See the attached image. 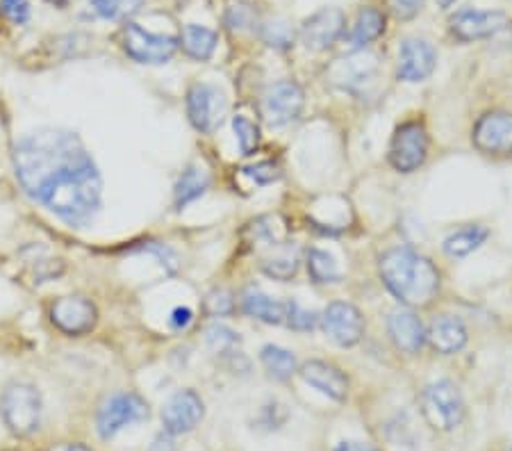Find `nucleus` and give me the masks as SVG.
Returning <instances> with one entry per match:
<instances>
[{
	"label": "nucleus",
	"mask_w": 512,
	"mask_h": 451,
	"mask_svg": "<svg viewBox=\"0 0 512 451\" xmlns=\"http://www.w3.org/2000/svg\"><path fill=\"white\" fill-rule=\"evenodd\" d=\"M16 178L26 194L71 226H85L101 208V174L80 139L39 130L14 149Z\"/></svg>",
	"instance_id": "obj_1"
},
{
	"label": "nucleus",
	"mask_w": 512,
	"mask_h": 451,
	"mask_svg": "<svg viewBox=\"0 0 512 451\" xmlns=\"http://www.w3.org/2000/svg\"><path fill=\"white\" fill-rule=\"evenodd\" d=\"M381 276L387 290L408 306H426L440 290V274L433 262L406 246L385 253Z\"/></svg>",
	"instance_id": "obj_2"
},
{
	"label": "nucleus",
	"mask_w": 512,
	"mask_h": 451,
	"mask_svg": "<svg viewBox=\"0 0 512 451\" xmlns=\"http://www.w3.org/2000/svg\"><path fill=\"white\" fill-rule=\"evenodd\" d=\"M0 415L14 436L28 438L41 424V397L35 385L10 383L0 397Z\"/></svg>",
	"instance_id": "obj_3"
},
{
	"label": "nucleus",
	"mask_w": 512,
	"mask_h": 451,
	"mask_svg": "<svg viewBox=\"0 0 512 451\" xmlns=\"http://www.w3.org/2000/svg\"><path fill=\"white\" fill-rule=\"evenodd\" d=\"M421 413L435 431L449 433L458 429L467 413L458 385L451 381H435L426 385L421 392Z\"/></svg>",
	"instance_id": "obj_4"
},
{
	"label": "nucleus",
	"mask_w": 512,
	"mask_h": 451,
	"mask_svg": "<svg viewBox=\"0 0 512 451\" xmlns=\"http://www.w3.org/2000/svg\"><path fill=\"white\" fill-rule=\"evenodd\" d=\"M148 415H151V410H148V404L142 397L135 395V392H119V395H112L107 399L101 410H98V436L103 440H110L119 431L126 429V426L146 422Z\"/></svg>",
	"instance_id": "obj_5"
},
{
	"label": "nucleus",
	"mask_w": 512,
	"mask_h": 451,
	"mask_svg": "<svg viewBox=\"0 0 512 451\" xmlns=\"http://www.w3.org/2000/svg\"><path fill=\"white\" fill-rule=\"evenodd\" d=\"M123 48L132 60L142 64H164L178 51V39L167 35H153L144 28L128 23L123 28Z\"/></svg>",
	"instance_id": "obj_6"
},
{
	"label": "nucleus",
	"mask_w": 512,
	"mask_h": 451,
	"mask_svg": "<svg viewBox=\"0 0 512 451\" xmlns=\"http://www.w3.org/2000/svg\"><path fill=\"white\" fill-rule=\"evenodd\" d=\"M228 103L224 92H219L214 85H194L187 94V114L189 121L201 133H212L221 126L226 117Z\"/></svg>",
	"instance_id": "obj_7"
},
{
	"label": "nucleus",
	"mask_w": 512,
	"mask_h": 451,
	"mask_svg": "<svg viewBox=\"0 0 512 451\" xmlns=\"http://www.w3.org/2000/svg\"><path fill=\"white\" fill-rule=\"evenodd\" d=\"M303 110V92L296 82L280 80L262 94V117L271 128H283L299 119Z\"/></svg>",
	"instance_id": "obj_8"
},
{
	"label": "nucleus",
	"mask_w": 512,
	"mask_h": 451,
	"mask_svg": "<svg viewBox=\"0 0 512 451\" xmlns=\"http://www.w3.org/2000/svg\"><path fill=\"white\" fill-rule=\"evenodd\" d=\"M428 155V135L426 128L417 121L403 123L396 130L390 144V162L394 169L410 174V171L419 169Z\"/></svg>",
	"instance_id": "obj_9"
},
{
	"label": "nucleus",
	"mask_w": 512,
	"mask_h": 451,
	"mask_svg": "<svg viewBox=\"0 0 512 451\" xmlns=\"http://www.w3.org/2000/svg\"><path fill=\"white\" fill-rule=\"evenodd\" d=\"M321 324H324L328 338L335 344H340V347H353L365 335V319H362L360 310L344 301L330 303L324 310Z\"/></svg>",
	"instance_id": "obj_10"
},
{
	"label": "nucleus",
	"mask_w": 512,
	"mask_h": 451,
	"mask_svg": "<svg viewBox=\"0 0 512 451\" xmlns=\"http://www.w3.org/2000/svg\"><path fill=\"white\" fill-rule=\"evenodd\" d=\"M474 144L487 155H512V114H485L474 128Z\"/></svg>",
	"instance_id": "obj_11"
},
{
	"label": "nucleus",
	"mask_w": 512,
	"mask_h": 451,
	"mask_svg": "<svg viewBox=\"0 0 512 451\" xmlns=\"http://www.w3.org/2000/svg\"><path fill=\"white\" fill-rule=\"evenodd\" d=\"M203 413V399L198 397L194 390H180L167 401V406L162 410L164 429H167L171 436L189 433L203 420Z\"/></svg>",
	"instance_id": "obj_12"
},
{
	"label": "nucleus",
	"mask_w": 512,
	"mask_h": 451,
	"mask_svg": "<svg viewBox=\"0 0 512 451\" xmlns=\"http://www.w3.org/2000/svg\"><path fill=\"white\" fill-rule=\"evenodd\" d=\"M51 319L66 335H85L96 324V306L85 297H62L53 303Z\"/></svg>",
	"instance_id": "obj_13"
},
{
	"label": "nucleus",
	"mask_w": 512,
	"mask_h": 451,
	"mask_svg": "<svg viewBox=\"0 0 512 451\" xmlns=\"http://www.w3.org/2000/svg\"><path fill=\"white\" fill-rule=\"evenodd\" d=\"M344 23V12L337 10V7H326V10L312 14L310 19L303 23L301 30L305 48H310V51H326V48L333 46L335 41L342 37Z\"/></svg>",
	"instance_id": "obj_14"
},
{
	"label": "nucleus",
	"mask_w": 512,
	"mask_h": 451,
	"mask_svg": "<svg viewBox=\"0 0 512 451\" xmlns=\"http://www.w3.org/2000/svg\"><path fill=\"white\" fill-rule=\"evenodd\" d=\"M508 26V16L503 12L462 10L451 16V32L462 41H474L490 37Z\"/></svg>",
	"instance_id": "obj_15"
},
{
	"label": "nucleus",
	"mask_w": 512,
	"mask_h": 451,
	"mask_svg": "<svg viewBox=\"0 0 512 451\" xmlns=\"http://www.w3.org/2000/svg\"><path fill=\"white\" fill-rule=\"evenodd\" d=\"M378 73V60L371 53H355L344 60H337L330 69V78L344 89L358 92L365 85H371Z\"/></svg>",
	"instance_id": "obj_16"
},
{
	"label": "nucleus",
	"mask_w": 512,
	"mask_h": 451,
	"mask_svg": "<svg viewBox=\"0 0 512 451\" xmlns=\"http://www.w3.org/2000/svg\"><path fill=\"white\" fill-rule=\"evenodd\" d=\"M435 48L424 39H406L399 51V78L419 82L431 76L435 69Z\"/></svg>",
	"instance_id": "obj_17"
},
{
	"label": "nucleus",
	"mask_w": 512,
	"mask_h": 451,
	"mask_svg": "<svg viewBox=\"0 0 512 451\" xmlns=\"http://www.w3.org/2000/svg\"><path fill=\"white\" fill-rule=\"evenodd\" d=\"M301 379L335 401H344L349 395V379L335 365H328L324 360H308L301 367Z\"/></svg>",
	"instance_id": "obj_18"
},
{
	"label": "nucleus",
	"mask_w": 512,
	"mask_h": 451,
	"mask_svg": "<svg viewBox=\"0 0 512 451\" xmlns=\"http://www.w3.org/2000/svg\"><path fill=\"white\" fill-rule=\"evenodd\" d=\"M426 338L431 342V347L435 351H440V354H456V351L465 347L469 335L465 324H462L458 317L440 315L433 319L431 326H428Z\"/></svg>",
	"instance_id": "obj_19"
},
{
	"label": "nucleus",
	"mask_w": 512,
	"mask_h": 451,
	"mask_svg": "<svg viewBox=\"0 0 512 451\" xmlns=\"http://www.w3.org/2000/svg\"><path fill=\"white\" fill-rule=\"evenodd\" d=\"M387 328H390L396 347L408 351V354H417L426 340L424 326H421L419 317L408 313V310H394L390 319H387Z\"/></svg>",
	"instance_id": "obj_20"
},
{
	"label": "nucleus",
	"mask_w": 512,
	"mask_h": 451,
	"mask_svg": "<svg viewBox=\"0 0 512 451\" xmlns=\"http://www.w3.org/2000/svg\"><path fill=\"white\" fill-rule=\"evenodd\" d=\"M242 308L246 315L260 319L264 324H285V303L274 301L269 294H264L260 287L255 285L244 290Z\"/></svg>",
	"instance_id": "obj_21"
},
{
	"label": "nucleus",
	"mask_w": 512,
	"mask_h": 451,
	"mask_svg": "<svg viewBox=\"0 0 512 451\" xmlns=\"http://www.w3.org/2000/svg\"><path fill=\"white\" fill-rule=\"evenodd\" d=\"M385 30V16L383 12H378L376 7H365L358 14V19L353 23V30L349 35V41L353 48H362L367 46L369 41H374L383 35Z\"/></svg>",
	"instance_id": "obj_22"
},
{
	"label": "nucleus",
	"mask_w": 512,
	"mask_h": 451,
	"mask_svg": "<svg viewBox=\"0 0 512 451\" xmlns=\"http://www.w3.org/2000/svg\"><path fill=\"white\" fill-rule=\"evenodd\" d=\"M183 48L189 57H194V60H210L214 48H217V35L210 28H203V26H187L183 30Z\"/></svg>",
	"instance_id": "obj_23"
},
{
	"label": "nucleus",
	"mask_w": 512,
	"mask_h": 451,
	"mask_svg": "<svg viewBox=\"0 0 512 451\" xmlns=\"http://www.w3.org/2000/svg\"><path fill=\"white\" fill-rule=\"evenodd\" d=\"M210 185V176L208 171L198 169V167H189L183 176H180L178 185H176V205L183 208V205L196 201L198 196H203L205 190Z\"/></svg>",
	"instance_id": "obj_24"
},
{
	"label": "nucleus",
	"mask_w": 512,
	"mask_h": 451,
	"mask_svg": "<svg viewBox=\"0 0 512 451\" xmlns=\"http://www.w3.org/2000/svg\"><path fill=\"white\" fill-rule=\"evenodd\" d=\"M487 235L490 233H487L481 226L462 228V231L453 233L451 237L444 240V251H447L453 258H465L487 240Z\"/></svg>",
	"instance_id": "obj_25"
},
{
	"label": "nucleus",
	"mask_w": 512,
	"mask_h": 451,
	"mask_svg": "<svg viewBox=\"0 0 512 451\" xmlns=\"http://www.w3.org/2000/svg\"><path fill=\"white\" fill-rule=\"evenodd\" d=\"M262 365L267 372L274 376L278 381H287L289 376L296 372V358L289 354L287 349H280L274 347V344H267V347L262 349Z\"/></svg>",
	"instance_id": "obj_26"
},
{
	"label": "nucleus",
	"mask_w": 512,
	"mask_h": 451,
	"mask_svg": "<svg viewBox=\"0 0 512 451\" xmlns=\"http://www.w3.org/2000/svg\"><path fill=\"white\" fill-rule=\"evenodd\" d=\"M144 0H89V7L96 16L107 21H123L142 10Z\"/></svg>",
	"instance_id": "obj_27"
},
{
	"label": "nucleus",
	"mask_w": 512,
	"mask_h": 451,
	"mask_svg": "<svg viewBox=\"0 0 512 451\" xmlns=\"http://www.w3.org/2000/svg\"><path fill=\"white\" fill-rule=\"evenodd\" d=\"M262 269L264 274L271 278L287 281V278H292L296 274V269H299V258H296V253L292 249H285L283 246L278 256H269L262 260Z\"/></svg>",
	"instance_id": "obj_28"
},
{
	"label": "nucleus",
	"mask_w": 512,
	"mask_h": 451,
	"mask_svg": "<svg viewBox=\"0 0 512 451\" xmlns=\"http://www.w3.org/2000/svg\"><path fill=\"white\" fill-rule=\"evenodd\" d=\"M308 272L317 283L340 281V272H337L333 256H328L326 251H319V249H312L308 253Z\"/></svg>",
	"instance_id": "obj_29"
},
{
	"label": "nucleus",
	"mask_w": 512,
	"mask_h": 451,
	"mask_svg": "<svg viewBox=\"0 0 512 451\" xmlns=\"http://www.w3.org/2000/svg\"><path fill=\"white\" fill-rule=\"evenodd\" d=\"M226 23H228V28L235 32L253 30L255 26H258V10H255L251 3H246V0H237V3L228 7Z\"/></svg>",
	"instance_id": "obj_30"
},
{
	"label": "nucleus",
	"mask_w": 512,
	"mask_h": 451,
	"mask_svg": "<svg viewBox=\"0 0 512 451\" xmlns=\"http://www.w3.org/2000/svg\"><path fill=\"white\" fill-rule=\"evenodd\" d=\"M233 128H235L239 149H242L244 155H251L255 149H258L260 133H258V126H255V123H253L251 119L235 117V119H233Z\"/></svg>",
	"instance_id": "obj_31"
},
{
	"label": "nucleus",
	"mask_w": 512,
	"mask_h": 451,
	"mask_svg": "<svg viewBox=\"0 0 512 451\" xmlns=\"http://www.w3.org/2000/svg\"><path fill=\"white\" fill-rule=\"evenodd\" d=\"M285 324L296 328V331H310L315 328L317 317L310 310H303L296 301L285 303Z\"/></svg>",
	"instance_id": "obj_32"
},
{
	"label": "nucleus",
	"mask_w": 512,
	"mask_h": 451,
	"mask_svg": "<svg viewBox=\"0 0 512 451\" xmlns=\"http://www.w3.org/2000/svg\"><path fill=\"white\" fill-rule=\"evenodd\" d=\"M262 39L274 48H287L289 44H292L294 32L285 21H271L269 26L262 28Z\"/></svg>",
	"instance_id": "obj_33"
},
{
	"label": "nucleus",
	"mask_w": 512,
	"mask_h": 451,
	"mask_svg": "<svg viewBox=\"0 0 512 451\" xmlns=\"http://www.w3.org/2000/svg\"><path fill=\"white\" fill-rule=\"evenodd\" d=\"M244 174L255 180V185H269L280 178V167L276 162H258L253 167H246Z\"/></svg>",
	"instance_id": "obj_34"
},
{
	"label": "nucleus",
	"mask_w": 512,
	"mask_h": 451,
	"mask_svg": "<svg viewBox=\"0 0 512 451\" xmlns=\"http://www.w3.org/2000/svg\"><path fill=\"white\" fill-rule=\"evenodd\" d=\"M205 310L212 317H224L233 313V297H230V292L226 290H214L208 294V299H205Z\"/></svg>",
	"instance_id": "obj_35"
},
{
	"label": "nucleus",
	"mask_w": 512,
	"mask_h": 451,
	"mask_svg": "<svg viewBox=\"0 0 512 451\" xmlns=\"http://www.w3.org/2000/svg\"><path fill=\"white\" fill-rule=\"evenodd\" d=\"M237 342H239L237 333H233L226 326L208 328V344L212 347V351H226L230 347H235Z\"/></svg>",
	"instance_id": "obj_36"
},
{
	"label": "nucleus",
	"mask_w": 512,
	"mask_h": 451,
	"mask_svg": "<svg viewBox=\"0 0 512 451\" xmlns=\"http://www.w3.org/2000/svg\"><path fill=\"white\" fill-rule=\"evenodd\" d=\"M0 12L12 23H26L30 19L28 0H0Z\"/></svg>",
	"instance_id": "obj_37"
},
{
	"label": "nucleus",
	"mask_w": 512,
	"mask_h": 451,
	"mask_svg": "<svg viewBox=\"0 0 512 451\" xmlns=\"http://www.w3.org/2000/svg\"><path fill=\"white\" fill-rule=\"evenodd\" d=\"M421 3L424 0H390L394 14L401 16V19H412L421 10Z\"/></svg>",
	"instance_id": "obj_38"
},
{
	"label": "nucleus",
	"mask_w": 512,
	"mask_h": 451,
	"mask_svg": "<svg viewBox=\"0 0 512 451\" xmlns=\"http://www.w3.org/2000/svg\"><path fill=\"white\" fill-rule=\"evenodd\" d=\"M192 310L189 308H176L171 313V319H169V324L176 328V331H183V328H187L189 324H192Z\"/></svg>",
	"instance_id": "obj_39"
},
{
	"label": "nucleus",
	"mask_w": 512,
	"mask_h": 451,
	"mask_svg": "<svg viewBox=\"0 0 512 451\" xmlns=\"http://www.w3.org/2000/svg\"><path fill=\"white\" fill-rule=\"evenodd\" d=\"M151 451H176V445H173V440H171V433H167V436L162 433V436L155 438Z\"/></svg>",
	"instance_id": "obj_40"
},
{
	"label": "nucleus",
	"mask_w": 512,
	"mask_h": 451,
	"mask_svg": "<svg viewBox=\"0 0 512 451\" xmlns=\"http://www.w3.org/2000/svg\"><path fill=\"white\" fill-rule=\"evenodd\" d=\"M335 451H376L367 445H360V442H340Z\"/></svg>",
	"instance_id": "obj_41"
},
{
	"label": "nucleus",
	"mask_w": 512,
	"mask_h": 451,
	"mask_svg": "<svg viewBox=\"0 0 512 451\" xmlns=\"http://www.w3.org/2000/svg\"><path fill=\"white\" fill-rule=\"evenodd\" d=\"M66 451H92V449L85 447V445H71Z\"/></svg>",
	"instance_id": "obj_42"
},
{
	"label": "nucleus",
	"mask_w": 512,
	"mask_h": 451,
	"mask_svg": "<svg viewBox=\"0 0 512 451\" xmlns=\"http://www.w3.org/2000/svg\"><path fill=\"white\" fill-rule=\"evenodd\" d=\"M48 3H53V5H69L71 3V0H48Z\"/></svg>",
	"instance_id": "obj_43"
},
{
	"label": "nucleus",
	"mask_w": 512,
	"mask_h": 451,
	"mask_svg": "<svg viewBox=\"0 0 512 451\" xmlns=\"http://www.w3.org/2000/svg\"><path fill=\"white\" fill-rule=\"evenodd\" d=\"M451 3H456V0H440V5H442V7H449Z\"/></svg>",
	"instance_id": "obj_44"
},
{
	"label": "nucleus",
	"mask_w": 512,
	"mask_h": 451,
	"mask_svg": "<svg viewBox=\"0 0 512 451\" xmlns=\"http://www.w3.org/2000/svg\"><path fill=\"white\" fill-rule=\"evenodd\" d=\"M510 451H512V449H510Z\"/></svg>",
	"instance_id": "obj_45"
}]
</instances>
